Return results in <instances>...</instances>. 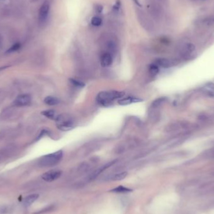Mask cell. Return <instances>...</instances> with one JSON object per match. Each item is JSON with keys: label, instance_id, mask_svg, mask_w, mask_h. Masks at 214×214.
I'll use <instances>...</instances> for the list:
<instances>
[{"label": "cell", "instance_id": "1", "mask_svg": "<svg viewBox=\"0 0 214 214\" xmlns=\"http://www.w3.org/2000/svg\"><path fill=\"white\" fill-rule=\"evenodd\" d=\"M125 93L118 91H109V92H101L96 96L97 102L101 106L108 107L116 99L121 98Z\"/></svg>", "mask_w": 214, "mask_h": 214}, {"label": "cell", "instance_id": "2", "mask_svg": "<svg viewBox=\"0 0 214 214\" xmlns=\"http://www.w3.org/2000/svg\"><path fill=\"white\" fill-rule=\"evenodd\" d=\"M56 126L60 130L66 132L72 130L75 126V120L72 116L68 114H61L56 116Z\"/></svg>", "mask_w": 214, "mask_h": 214}, {"label": "cell", "instance_id": "3", "mask_svg": "<svg viewBox=\"0 0 214 214\" xmlns=\"http://www.w3.org/2000/svg\"><path fill=\"white\" fill-rule=\"evenodd\" d=\"M137 20L140 26L146 31L153 32L155 30V25L152 19L143 9L137 8L135 9Z\"/></svg>", "mask_w": 214, "mask_h": 214}, {"label": "cell", "instance_id": "4", "mask_svg": "<svg viewBox=\"0 0 214 214\" xmlns=\"http://www.w3.org/2000/svg\"><path fill=\"white\" fill-rule=\"evenodd\" d=\"M62 150H58L41 157L38 160V165L42 167H50L58 164L63 158Z\"/></svg>", "mask_w": 214, "mask_h": 214}, {"label": "cell", "instance_id": "5", "mask_svg": "<svg viewBox=\"0 0 214 214\" xmlns=\"http://www.w3.org/2000/svg\"><path fill=\"white\" fill-rule=\"evenodd\" d=\"M147 13L155 21H160L163 17V9L160 3L155 0H149L146 3Z\"/></svg>", "mask_w": 214, "mask_h": 214}, {"label": "cell", "instance_id": "6", "mask_svg": "<svg viewBox=\"0 0 214 214\" xmlns=\"http://www.w3.org/2000/svg\"><path fill=\"white\" fill-rule=\"evenodd\" d=\"M50 13V4L48 2H45L41 5L38 15L39 23L44 25L47 22Z\"/></svg>", "mask_w": 214, "mask_h": 214}, {"label": "cell", "instance_id": "7", "mask_svg": "<svg viewBox=\"0 0 214 214\" xmlns=\"http://www.w3.org/2000/svg\"><path fill=\"white\" fill-rule=\"evenodd\" d=\"M62 174V172L61 170H50L46 173H44L42 175L41 178L44 181L48 182H51L54 181V180L58 179Z\"/></svg>", "mask_w": 214, "mask_h": 214}, {"label": "cell", "instance_id": "8", "mask_svg": "<svg viewBox=\"0 0 214 214\" xmlns=\"http://www.w3.org/2000/svg\"><path fill=\"white\" fill-rule=\"evenodd\" d=\"M31 102V97L28 94L18 95L14 101V105L17 107H25L29 105Z\"/></svg>", "mask_w": 214, "mask_h": 214}, {"label": "cell", "instance_id": "9", "mask_svg": "<svg viewBox=\"0 0 214 214\" xmlns=\"http://www.w3.org/2000/svg\"><path fill=\"white\" fill-rule=\"evenodd\" d=\"M202 92L206 96L214 98V83L212 82H207L201 88Z\"/></svg>", "mask_w": 214, "mask_h": 214}, {"label": "cell", "instance_id": "10", "mask_svg": "<svg viewBox=\"0 0 214 214\" xmlns=\"http://www.w3.org/2000/svg\"><path fill=\"white\" fill-rule=\"evenodd\" d=\"M143 101L142 99H140L137 97H134V96H128L125 98H120L118 101V103L120 105H128L132 103H138L140 102V101Z\"/></svg>", "mask_w": 214, "mask_h": 214}, {"label": "cell", "instance_id": "11", "mask_svg": "<svg viewBox=\"0 0 214 214\" xmlns=\"http://www.w3.org/2000/svg\"><path fill=\"white\" fill-rule=\"evenodd\" d=\"M198 189L204 194L214 193V182H209L202 184L198 187Z\"/></svg>", "mask_w": 214, "mask_h": 214}, {"label": "cell", "instance_id": "12", "mask_svg": "<svg viewBox=\"0 0 214 214\" xmlns=\"http://www.w3.org/2000/svg\"><path fill=\"white\" fill-rule=\"evenodd\" d=\"M101 65L103 67L110 66L113 62V58L111 53L109 52H106L103 53L101 56L100 58Z\"/></svg>", "mask_w": 214, "mask_h": 214}, {"label": "cell", "instance_id": "13", "mask_svg": "<svg viewBox=\"0 0 214 214\" xmlns=\"http://www.w3.org/2000/svg\"><path fill=\"white\" fill-rule=\"evenodd\" d=\"M117 162V160H114V161H112V162H108V163L104 165L102 167H101L100 168H99L98 170H96L92 175V177H91V179H93L95 178H96L99 174H100L101 172H103V171H105L106 169H107L108 168H109L110 167H111V165H114L115 162Z\"/></svg>", "mask_w": 214, "mask_h": 214}, {"label": "cell", "instance_id": "14", "mask_svg": "<svg viewBox=\"0 0 214 214\" xmlns=\"http://www.w3.org/2000/svg\"><path fill=\"white\" fill-rule=\"evenodd\" d=\"M155 63L157 65L159 66L164 68H167L170 67L172 65L171 61L164 58H158L155 60Z\"/></svg>", "mask_w": 214, "mask_h": 214}, {"label": "cell", "instance_id": "15", "mask_svg": "<svg viewBox=\"0 0 214 214\" xmlns=\"http://www.w3.org/2000/svg\"><path fill=\"white\" fill-rule=\"evenodd\" d=\"M44 102L45 104H47L50 106H54L59 104L60 100L56 97L52 96H48L44 99Z\"/></svg>", "mask_w": 214, "mask_h": 214}, {"label": "cell", "instance_id": "16", "mask_svg": "<svg viewBox=\"0 0 214 214\" xmlns=\"http://www.w3.org/2000/svg\"><path fill=\"white\" fill-rule=\"evenodd\" d=\"M133 191L132 189L125 187L124 186L120 185L118 186L114 189H111L110 190L111 192H114V193H118V194H126V193H129V192H132Z\"/></svg>", "mask_w": 214, "mask_h": 214}, {"label": "cell", "instance_id": "17", "mask_svg": "<svg viewBox=\"0 0 214 214\" xmlns=\"http://www.w3.org/2000/svg\"><path fill=\"white\" fill-rule=\"evenodd\" d=\"M38 197H39V195L37 194H34L27 196L25 198V201H24L25 204L26 206L31 205L33 203L35 202L38 198Z\"/></svg>", "mask_w": 214, "mask_h": 214}, {"label": "cell", "instance_id": "18", "mask_svg": "<svg viewBox=\"0 0 214 214\" xmlns=\"http://www.w3.org/2000/svg\"><path fill=\"white\" fill-rule=\"evenodd\" d=\"M41 115L43 116L46 117L47 118L51 119V120H54L56 119V115H55V111L53 110H47L41 111Z\"/></svg>", "mask_w": 214, "mask_h": 214}, {"label": "cell", "instance_id": "19", "mask_svg": "<svg viewBox=\"0 0 214 214\" xmlns=\"http://www.w3.org/2000/svg\"><path fill=\"white\" fill-rule=\"evenodd\" d=\"M149 73L150 74L151 76H156L159 72V66H158L157 65H156L155 63L151 64L149 66Z\"/></svg>", "mask_w": 214, "mask_h": 214}, {"label": "cell", "instance_id": "20", "mask_svg": "<svg viewBox=\"0 0 214 214\" xmlns=\"http://www.w3.org/2000/svg\"><path fill=\"white\" fill-rule=\"evenodd\" d=\"M91 23L94 26H99L102 23V19L99 16H94L91 19Z\"/></svg>", "mask_w": 214, "mask_h": 214}, {"label": "cell", "instance_id": "21", "mask_svg": "<svg viewBox=\"0 0 214 214\" xmlns=\"http://www.w3.org/2000/svg\"><path fill=\"white\" fill-rule=\"evenodd\" d=\"M128 173L127 172H123L117 174H115L112 178L113 180H123L124 178H125V177L127 176Z\"/></svg>", "mask_w": 214, "mask_h": 214}, {"label": "cell", "instance_id": "22", "mask_svg": "<svg viewBox=\"0 0 214 214\" xmlns=\"http://www.w3.org/2000/svg\"><path fill=\"white\" fill-rule=\"evenodd\" d=\"M167 98L166 97H162L160 98H158L157 100H156L155 101H153V103L152 104V105L154 107H157L160 105H161L162 103H163L164 102L167 101Z\"/></svg>", "mask_w": 214, "mask_h": 214}, {"label": "cell", "instance_id": "23", "mask_svg": "<svg viewBox=\"0 0 214 214\" xmlns=\"http://www.w3.org/2000/svg\"><path fill=\"white\" fill-rule=\"evenodd\" d=\"M53 209H54L53 205H50V206L45 207L44 209H43L38 212L33 213V214H44V213H48V212L51 211Z\"/></svg>", "mask_w": 214, "mask_h": 214}, {"label": "cell", "instance_id": "24", "mask_svg": "<svg viewBox=\"0 0 214 214\" xmlns=\"http://www.w3.org/2000/svg\"><path fill=\"white\" fill-rule=\"evenodd\" d=\"M20 48H21V44L19 43H15V44H13V46L11 47L10 48H9L6 52L8 53H13V52L18 51Z\"/></svg>", "mask_w": 214, "mask_h": 214}, {"label": "cell", "instance_id": "25", "mask_svg": "<svg viewBox=\"0 0 214 214\" xmlns=\"http://www.w3.org/2000/svg\"><path fill=\"white\" fill-rule=\"evenodd\" d=\"M70 82L71 83H72L73 85H75V86H77V87L82 88V87H83L85 86V84L82 82L75 80V79L70 78Z\"/></svg>", "mask_w": 214, "mask_h": 214}, {"label": "cell", "instance_id": "26", "mask_svg": "<svg viewBox=\"0 0 214 214\" xmlns=\"http://www.w3.org/2000/svg\"><path fill=\"white\" fill-rule=\"evenodd\" d=\"M195 49V47L194 45L193 44H191V43H188L187 44V46H186V50L188 52H193Z\"/></svg>", "mask_w": 214, "mask_h": 214}, {"label": "cell", "instance_id": "27", "mask_svg": "<svg viewBox=\"0 0 214 214\" xmlns=\"http://www.w3.org/2000/svg\"><path fill=\"white\" fill-rule=\"evenodd\" d=\"M198 183V181L196 180H190V181L187 182V187H190V186H194L197 185Z\"/></svg>", "mask_w": 214, "mask_h": 214}, {"label": "cell", "instance_id": "28", "mask_svg": "<svg viewBox=\"0 0 214 214\" xmlns=\"http://www.w3.org/2000/svg\"><path fill=\"white\" fill-rule=\"evenodd\" d=\"M95 11H96L97 13H101L102 12V11H103V6L100 5H96L95 7Z\"/></svg>", "mask_w": 214, "mask_h": 214}, {"label": "cell", "instance_id": "29", "mask_svg": "<svg viewBox=\"0 0 214 214\" xmlns=\"http://www.w3.org/2000/svg\"><path fill=\"white\" fill-rule=\"evenodd\" d=\"M2 44H3V38L2 36L0 35V48H1L2 47Z\"/></svg>", "mask_w": 214, "mask_h": 214}, {"label": "cell", "instance_id": "30", "mask_svg": "<svg viewBox=\"0 0 214 214\" xmlns=\"http://www.w3.org/2000/svg\"><path fill=\"white\" fill-rule=\"evenodd\" d=\"M6 68H8V66H2V67H0V72L6 69Z\"/></svg>", "mask_w": 214, "mask_h": 214}, {"label": "cell", "instance_id": "31", "mask_svg": "<svg viewBox=\"0 0 214 214\" xmlns=\"http://www.w3.org/2000/svg\"><path fill=\"white\" fill-rule=\"evenodd\" d=\"M167 0H157L158 2H160V3H165V2Z\"/></svg>", "mask_w": 214, "mask_h": 214}, {"label": "cell", "instance_id": "32", "mask_svg": "<svg viewBox=\"0 0 214 214\" xmlns=\"http://www.w3.org/2000/svg\"><path fill=\"white\" fill-rule=\"evenodd\" d=\"M212 205H213V206L214 207V202H213L212 203Z\"/></svg>", "mask_w": 214, "mask_h": 214}]
</instances>
